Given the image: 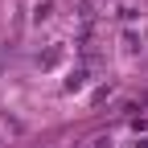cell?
Masks as SVG:
<instances>
[{"label": "cell", "instance_id": "7a4b0ae2", "mask_svg": "<svg viewBox=\"0 0 148 148\" xmlns=\"http://www.w3.org/2000/svg\"><path fill=\"white\" fill-rule=\"evenodd\" d=\"M136 148H148V140H140V144H136Z\"/></svg>", "mask_w": 148, "mask_h": 148}, {"label": "cell", "instance_id": "6da1fadb", "mask_svg": "<svg viewBox=\"0 0 148 148\" xmlns=\"http://www.w3.org/2000/svg\"><path fill=\"white\" fill-rule=\"evenodd\" d=\"M95 148H111V144H107V140H95Z\"/></svg>", "mask_w": 148, "mask_h": 148}]
</instances>
